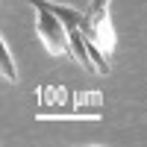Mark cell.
<instances>
[{
  "mask_svg": "<svg viewBox=\"0 0 147 147\" xmlns=\"http://www.w3.org/2000/svg\"><path fill=\"white\" fill-rule=\"evenodd\" d=\"M82 32L88 35V44L97 47L106 59L112 56V50H115V30H112V21H109V0H91L88 12H85Z\"/></svg>",
  "mask_w": 147,
  "mask_h": 147,
  "instance_id": "2",
  "label": "cell"
},
{
  "mask_svg": "<svg viewBox=\"0 0 147 147\" xmlns=\"http://www.w3.org/2000/svg\"><path fill=\"white\" fill-rule=\"evenodd\" d=\"M0 71H3V80L18 82V71H15V62H12V56H9V47H6L3 35H0Z\"/></svg>",
  "mask_w": 147,
  "mask_h": 147,
  "instance_id": "3",
  "label": "cell"
},
{
  "mask_svg": "<svg viewBox=\"0 0 147 147\" xmlns=\"http://www.w3.org/2000/svg\"><path fill=\"white\" fill-rule=\"evenodd\" d=\"M27 3L38 12V18H35V30H38V38L44 41V47H47L53 56H74L68 27L41 3V0H27Z\"/></svg>",
  "mask_w": 147,
  "mask_h": 147,
  "instance_id": "1",
  "label": "cell"
}]
</instances>
